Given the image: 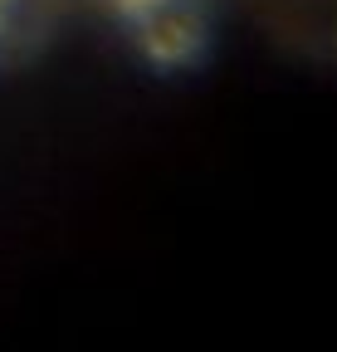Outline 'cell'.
Listing matches in <instances>:
<instances>
[{"mask_svg": "<svg viewBox=\"0 0 337 352\" xmlns=\"http://www.w3.org/2000/svg\"><path fill=\"white\" fill-rule=\"evenodd\" d=\"M200 50H205V20L191 15L181 0L142 25V54L156 69H186L200 59Z\"/></svg>", "mask_w": 337, "mask_h": 352, "instance_id": "6da1fadb", "label": "cell"}, {"mask_svg": "<svg viewBox=\"0 0 337 352\" xmlns=\"http://www.w3.org/2000/svg\"><path fill=\"white\" fill-rule=\"evenodd\" d=\"M166 6H176V0H113V10H117V20H128V25H147L152 15H161Z\"/></svg>", "mask_w": 337, "mask_h": 352, "instance_id": "7a4b0ae2", "label": "cell"}]
</instances>
